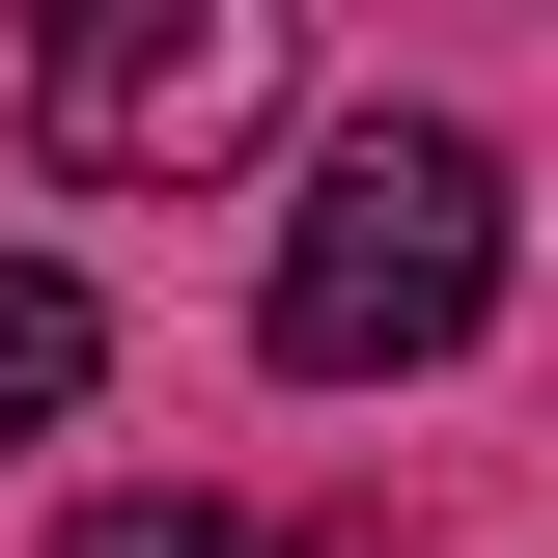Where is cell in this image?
I'll return each instance as SVG.
<instances>
[{
	"mask_svg": "<svg viewBox=\"0 0 558 558\" xmlns=\"http://www.w3.org/2000/svg\"><path fill=\"white\" fill-rule=\"evenodd\" d=\"M475 307H502V140L475 112H363L252 279V336L307 391H418V363H475Z\"/></svg>",
	"mask_w": 558,
	"mask_h": 558,
	"instance_id": "6da1fadb",
	"label": "cell"
},
{
	"mask_svg": "<svg viewBox=\"0 0 558 558\" xmlns=\"http://www.w3.org/2000/svg\"><path fill=\"white\" fill-rule=\"evenodd\" d=\"M28 140L168 196V168H252L279 140V0H84L57 57H28Z\"/></svg>",
	"mask_w": 558,
	"mask_h": 558,
	"instance_id": "7a4b0ae2",
	"label": "cell"
},
{
	"mask_svg": "<svg viewBox=\"0 0 558 558\" xmlns=\"http://www.w3.org/2000/svg\"><path fill=\"white\" fill-rule=\"evenodd\" d=\"M84 363H112V336H84V279H57V252H0V447H57Z\"/></svg>",
	"mask_w": 558,
	"mask_h": 558,
	"instance_id": "3957f363",
	"label": "cell"
},
{
	"mask_svg": "<svg viewBox=\"0 0 558 558\" xmlns=\"http://www.w3.org/2000/svg\"><path fill=\"white\" fill-rule=\"evenodd\" d=\"M57 558H307V531H279V502H196V475H168V502H84Z\"/></svg>",
	"mask_w": 558,
	"mask_h": 558,
	"instance_id": "277c9868",
	"label": "cell"
}]
</instances>
